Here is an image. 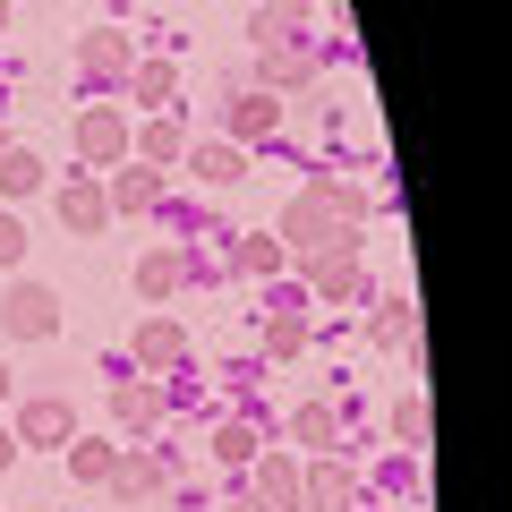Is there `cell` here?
Here are the masks:
<instances>
[{
	"label": "cell",
	"mask_w": 512,
	"mask_h": 512,
	"mask_svg": "<svg viewBox=\"0 0 512 512\" xmlns=\"http://www.w3.org/2000/svg\"><path fill=\"white\" fill-rule=\"evenodd\" d=\"M256 487H265V504H299V470H291V461H265Z\"/></svg>",
	"instance_id": "4"
},
{
	"label": "cell",
	"mask_w": 512,
	"mask_h": 512,
	"mask_svg": "<svg viewBox=\"0 0 512 512\" xmlns=\"http://www.w3.org/2000/svg\"><path fill=\"white\" fill-rule=\"evenodd\" d=\"M60 316H52V291H35V282H26V291H9V333H26V342H35V333H52Z\"/></svg>",
	"instance_id": "1"
},
{
	"label": "cell",
	"mask_w": 512,
	"mask_h": 512,
	"mask_svg": "<svg viewBox=\"0 0 512 512\" xmlns=\"http://www.w3.org/2000/svg\"><path fill=\"white\" fill-rule=\"evenodd\" d=\"M0 393H9V367H0Z\"/></svg>",
	"instance_id": "16"
},
{
	"label": "cell",
	"mask_w": 512,
	"mask_h": 512,
	"mask_svg": "<svg viewBox=\"0 0 512 512\" xmlns=\"http://www.w3.org/2000/svg\"><path fill=\"white\" fill-rule=\"evenodd\" d=\"M35 180H43V171L26 163V154H9V163H0V188H9V197H18V188H35Z\"/></svg>",
	"instance_id": "8"
},
{
	"label": "cell",
	"mask_w": 512,
	"mask_h": 512,
	"mask_svg": "<svg viewBox=\"0 0 512 512\" xmlns=\"http://www.w3.org/2000/svg\"><path fill=\"white\" fill-rule=\"evenodd\" d=\"M308 495H316V504H325V512H333V504H342V495H350V487H342V478H333V470H316V478H308Z\"/></svg>",
	"instance_id": "12"
},
{
	"label": "cell",
	"mask_w": 512,
	"mask_h": 512,
	"mask_svg": "<svg viewBox=\"0 0 512 512\" xmlns=\"http://www.w3.org/2000/svg\"><path fill=\"white\" fill-rule=\"evenodd\" d=\"M18 248H26V231H18L9 214H0V265H18Z\"/></svg>",
	"instance_id": "14"
},
{
	"label": "cell",
	"mask_w": 512,
	"mask_h": 512,
	"mask_svg": "<svg viewBox=\"0 0 512 512\" xmlns=\"http://www.w3.org/2000/svg\"><path fill=\"white\" fill-rule=\"evenodd\" d=\"M120 419H128V427L154 419V384H128V393H120Z\"/></svg>",
	"instance_id": "7"
},
{
	"label": "cell",
	"mask_w": 512,
	"mask_h": 512,
	"mask_svg": "<svg viewBox=\"0 0 512 512\" xmlns=\"http://www.w3.org/2000/svg\"><path fill=\"white\" fill-rule=\"evenodd\" d=\"M163 478H171V461H120L111 487H120V495H146V487H163Z\"/></svg>",
	"instance_id": "3"
},
{
	"label": "cell",
	"mask_w": 512,
	"mask_h": 512,
	"mask_svg": "<svg viewBox=\"0 0 512 512\" xmlns=\"http://www.w3.org/2000/svg\"><path fill=\"white\" fill-rule=\"evenodd\" d=\"M60 436H69V402H26L18 444H60Z\"/></svg>",
	"instance_id": "2"
},
{
	"label": "cell",
	"mask_w": 512,
	"mask_h": 512,
	"mask_svg": "<svg viewBox=\"0 0 512 512\" xmlns=\"http://www.w3.org/2000/svg\"><path fill=\"white\" fill-rule=\"evenodd\" d=\"M111 197H120V205H154V171H128V180L111 188Z\"/></svg>",
	"instance_id": "9"
},
{
	"label": "cell",
	"mask_w": 512,
	"mask_h": 512,
	"mask_svg": "<svg viewBox=\"0 0 512 512\" xmlns=\"http://www.w3.org/2000/svg\"><path fill=\"white\" fill-rule=\"evenodd\" d=\"M137 359H146V367H171V359H180V333H171V325H146V333H137Z\"/></svg>",
	"instance_id": "5"
},
{
	"label": "cell",
	"mask_w": 512,
	"mask_h": 512,
	"mask_svg": "<svg viewBox=\"0 0 512 512\" xmlns=\"http://www.w3.org/2000/svg\"><path fill=\"white\" fill-rule=\"evenodd\" d=\"M239 512H265V504H239Z\"/></svg>",
	"instance_id": "17"
},
{
	"label": "cell",
	"mask_w": 512,
	"mask_h": 512,
	"mask_svg": "<svg viewBox=\"0 0 512 512\" xmlns=\"http://www.w3.org/2000/svg\"><path fill=\"white\" fill-rule=\"evenodd\" d=\"M393 427H402V444H419V436H427V410L402 402V410H393Z\"/></svg>",
	"instance_id": "13"
},
{
	"label": "cell",
	"mask_w": 512,
	"mask_h": 512,
	"mask_svg": "<svg viewBox=\"0 0 512 512\" xmlns=\"http://www.w3.org/2000/svg\"><path fill=\"white\" fill-rule=\"evenodd\" d=\"M69 461H77V470H86V478H111V453H103V444H77Z\"/></svg>",
	"instance_id": "11"
},
{
	"label": "cell",
	"mask_w": 512,
	"mask_h": 512,
	"mask_svg": "<svg viewBox=\"0 0 512 512\" xmlns=\"http://www.w3.org/2000/svg\"><path fill=\"white\" fill-rule=\"evenodd\" d=\"M291 436H299V444H333V436H342V419L316 402V410H299V419H291Z\"/></svg>",
	"instance_id": "6"
},
{
	"label": "cell",
	"mask_w": 512,
	"mask_h": 512,
	"mask_svg": "<svg viewBox=\"0 0 512 512\" xmlns=\"http://www.w3.org/2000/svg\"><path fill=\"white\" fill-rule=\"evenodd\" d=\"M9 461H18V436H9V427H0V470H9Z\"/></svg>",
	"instance_id": "15"
},
{
	"label": "cell",
	"mask_w": 512,
	"mask_h": 512,
	"mask_svg": "<svg viewBox=\"0 0 512 512\" xmlns=\"http://www.w3.org/2000/svg\"><path fill=\"white\" fill-rule=\"evenodd\" d=\"M60 214H69L77 231H94V222H103V197H60Z\"/></svg>",
	"instance_id": "10"
}]
</instances>
